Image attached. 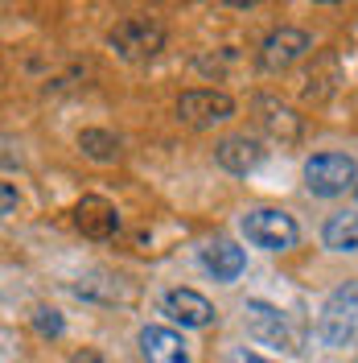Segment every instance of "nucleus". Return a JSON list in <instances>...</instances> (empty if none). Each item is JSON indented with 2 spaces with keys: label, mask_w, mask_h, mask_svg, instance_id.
Masks as SVG:
<instances>
[{
  "label": "nucleus",
  "mask_w": 358,
  "mask_h": 363,
  "mask_svg": "<svg viewBox=\"0 0 358 363\" xmlns=\"http://www.w3.org/2000/svg\"><path fill=\"white\" fill-rule=\"evenodd\" d=\"M214 157H219V165L223 169H231V174H247V169H255L260 161H264V145L255 140V136H226V140H219V149H214Z\"/></svg>",
  "instance_id": "obj_11"
},
{
  "label": "nucleus",
  "mask_w": 358,
  "mask_h": 363,
  "mask_svg": "<svg viewBox=\"0 0 358 363\" xmlns=\"http://www.w3.org/2000/svg\"><path fill=\"white\" fill-rule=\"evenodd\" d=\"M309 50H313V38H309L305 29H296V25H280V29H272L268 38L260 42V70L280 74V70L296 67Z\"/></svg>",
  "instance_id": "obj_5"
},
{
  "label": "nucleus",
  "mask_w": 358,
  "mask_h": 363,
  "mask_svg": "<svg viewBox=\"0 0 358 363\" xmlns=\"http://www.w3.org/2000/svg\"><path fill=\"white\" fill-rule=\"evenodd\" d=\"M140 351L149 363H194L190 342L181 339L173 326H144L140 330Z\"/></svg>",
  "instance_id": "obj_10"
},
{
  "label": "nucleus",
  "mask_w": 358,
  "mask_h": 363,
  "mask_svg": "<svg viewBox=\"0 0 358 363\" xmlns=\"http://www.w3.org/2000/svg\"><path fill=\"white\" fill-rule=\"evenodd\" d=\"M74 227L87 240H112L115 231H120V215H115V206L108 199L87 194V199H79V206H74Z\"/></svg>",
  "instance_id": "obj_9"
},
{
  "label": "nucleus",
  "mask_w": 358,
  "mask_h": 363,
  "mask_svg": "<svg viewBox=\"0 0 358 363\" xmlns=\"http://www.w3.org/2000/svg\"><path fill=\"white\" fill-rule=\"evenodd\" d=\"M305 186L321 194V199H334L346 186H358V165L346 153H317L305 161Z\"/></svg>",
  "instance_id": "obj_4"
},
{
  "label": "nucleus",
  "mask_w": 358,
  "mask_h": 363,
  "mask_svg": "<svg viewBox=\"0 0 358 363\" xmlns=\"http://www.w3.org/2000/svg\"><path fill=\"white\" fill-rule=\"evenodd\" d=\"M239 227H243L247 240L264 252H289L292 244L301 240L296 219L284 215V211H276V206H255V211H247L243 219H239Z\"/></svg>",
  "instance_id": "obj_2"
},
{
  "label": "nucleus",
  "mask_w": 358,
  "mask_h": 363,
  "mask_svg": "<svg viewBox=\"0 0 358 363\" xmlns=\"http://www.w3.org/2000/svg\"><path fill=\"white\" fill-rule=\"evenodd\" d=\"M317 335L325 347H350L358 339V289L354 285H346V289H337L330 301H325V310L317 318Z\"/></svg>",
  "instance_id": "obj_3"
},
{
  "label": "nucleus",
  "mask_w": 358,
  "mask_h": 363,
  "mask_svg": "<svg viewBox=\"0 0 358 363\" xmlns=\"http://www.w3.org/2000/svg\"><path fill=\"white\" fill-rule=\"evenodd\" d=\"M354 199H358V186H354Z\"/></svg>",
  "instance_id": "obj_19"
},
{
  "label": "nucleus",
  "mask_w": 358,
  "mask_h": 363,
  "mask_svg": "<svg viewBox=\"0 0 358 363\" xmlns=\"http://www.w3.org/2000/svg\"><path fill=\"white\" fill-rule=\"evenodd\" d=\"M70 363H108V359H103L99 351H79V355H74Z\"/></svg>",
  "instance_id": "obj_17"
},
{
  "label": "nucleus",
  "mask_w": 358,
  "mask_h": 363,
  "mask_svg": "<svg viewBox=\"0 0 358 363\" xmlns=\"http://www.w3.org/2000/svg\"><path fill=\"white\" fill-rule=\"evenodd\" d=\"M243 326L251 339H260L264 347H280V351H301L296 347V335H292L289 318L280 314L276 306H268V301H247L243 306Z\"/></svg>",
  "instance_id": "obj_7"
},
{
  "label": "nucleus",
  "mask_w": 358,
  "mask_h": 363,
  "mask_svg": "<svg viewBox=\"0 0 358 363\" xmlns=\"http://www.w3.org/2000/svg\"><path fill=\"white\" fill-rule=\"evenodd\" d=\"M17 211V190H13V182H4V215H13Z\"/></svg>",
  "instance_id": "obj_16"
},
{
  "label": "nucleus",
  "mask_w": 358,
  "mask_h": 363,
  "mask_svg": "<svg viewBox=\"0 0 358 363\" xmlns=\"http://www.w3.org/2000/svg\"><path fill=\"white\" fill-rule=\"evenodd\" d=\"M321 240H325V248H334V252H358V211L330 215L325 227H321Z\"/></svg>",
  "instance_id": "obj_13"
},
{
  "label": "nucleus",
  "mask_w": 358,
  "mask_h": 363,
  "mask_svg": "<svg viewBox=\"0 0 358 363\" xmlns=\"http://www.w3.org/2000/svg\"><path fill=\"white\" fill-rule=\"evenodd\" d=\"M108 45L128 62H144V58H157L165 50V29L153 17H124V21L112 25Z\"/></svg>",
  "instance_id": "obj_1"
},
{
  "label": "nucleus",
  "mask_w": 358,
  "mask_h": 363,
  "mask_svg": "<svg viewBox=\"0 0 358 363\" xmlns=\"http://www.w3.org/2000/svg\"><path fill=\"white\" fill-rule=\"evenodd\" d=\"M202 264H206V272H210L214 281H235V277L243 272L247 256H243V248H235L231 240H214V244L202 248Z\"/></svg>",
  "instance_id": "obj_12"
},
{
  "label": "nucleus",
  "mask_w": 358,
  "mask_h": 363,
  "mask_svg": "<svg viewBox=\"0 0 358 363\" xmlns=\"http://www.w3.org/2000/svg\"><path fill=\"white\" fill-rule=\"evenodd\" d=\"M161 310L173 318L178 326H185V330H202V326L214 322V306L198 289H169L165 301H161Z\"/></svg>",
  "instance_id": "obj_8"
},
{
  "label": "nucleus",
  "mask_w": 358,
  "mask_h": 363,
  "mask_svg": "<svg viewBox=\"0 0 358 363\" xmlns=\"http://www.w3.org/2000/svg\"><path fill=\"white\" fill-rule=\"evenodd\" d=\"M178 116L190 128H214V124H226L235 116V99L214 87H194L178 99Z\"/></svg>",
  "instance_id": "obj_6"
},
{
  "label": "nucleus",
  "mask_w": 358,
  "mask_h": 363,
  "mask_svg": "<svg viewBox=\"0 0 358 363\" xmlns=\"http://www.w3.org/2000/svg\"><path fill=\"white\" fill-rule=\"evenodd\" d=\"M33 326H37L42 335H62V318H58V310H45V306L33 314Z\"/></svg>",
  "instance_id": "obj_15"
},
{
  "label": "nucleus",
  "mask_w": 358,
  "mask_h": 363,
  "mask_svg": "<svg viewBox=\"0 0 358 363\" xmlns=\"http://www.w3.org/2000/svg\"><path fill=\"white\" fill-rule=\"evenodd\" d=\"M79 149H83L91 161H115L120 157V140H115L112 133H103V128H83V133H79Z\"/></svg>",
  "instance_id": "obj_14"
},
{
  "label": "nucleus",
  "mask_w": 358,
  "mask_h": 363,
  "mask_svg": "<svg viewBox=\"0 0 358 363\" xmlns=\"http://www.w3.org/2000/svg\"><path fill=\"white\" fill-rule=\"evenodd\" d=\"M235 363H272V359H264V355H255V351H239V355H235Z\"/></svg>",
  "instance_id": "obj_18"
}]
</instances>
